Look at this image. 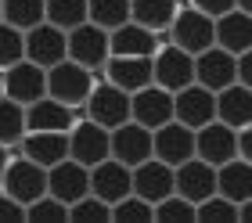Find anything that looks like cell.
<instances>
[{
  "instance_id": "obj_1",
  "label": "cell",
  "mask_w": 252,
  "mask_h": 223,
  "mask_svg": "<svg viewBox=\"0 0 252 223\" xmlns=\"http://www.w3.org/2000/svg\"><path fill=\"white\" fill-rule=\"evenodd\" d=\"M83 115L90 123L105 126V130H116L130 119V94L119 90L116 83H108L105 76H97V83L90 87L87 101H83Z\"/></svg>"
},
{
  "instance_id": "obj_2",
  "label": "cell",
  "mask_w": 252,
  "mask_h": 223,
  "mask_svg": "<svg viewBox=\"0 0 252 223\" xmlns=\"http://www.w3.org/2000/svg\"><path fill=\"white\" fill-rule=\"evenodd\" d=\"M166 36H169L173 47H180V51H188L194 58V54H202L205 47L216 43V18H209V15H202V11H194L191 4H184L173 15V22H169Z\"/></svg>"
},
{
  "instance_id": "obj_3",
  "label": "cell",
  "mask_w": 252,
  "mask_h": 223,
  "mask_svg": "<svg viewBox=\"0 0 252 223\" xmlns=\"http://www.w3.org/2000/svg\"><path fill=\"white\" fill-rule=\"evenodd\" d=\"M101 72H90V68L76 65L72 58H65V62L51 65L47 68V97L62 101V104H72V108H83L90 87L97 83Z\"/></svg>"
},
{
  "instance_id": "obj_4",
  "label": "cell",
  "mask_w": 252,
  "mask_h": 223,
  "mask_svg": "<svg viewBox=\"0 0 252 223\" xmlns=\"http://www.w3.org/2000/svg\"><path fill=\"white\" fill-rule=\"evenodd\" d=\"M0 191L11 194L22 205H29V202H36L40 194H47V169L36 166V162H29L26 155H15L4 166V173H0Z\"/></svg>"
},
{
  "instance_id": "obj_5",
  "label": "cell",
  "mask_w": 252,
  "mask_h": 223,
  "mask_svg": "<svg viewBox=\"0 0 252 223\" xmlns=\"http://www.w3.org/2000/svg\"><path fill=\"white\" fill-rule=\"evenodd\" d=\"M152 79L169 94L184 90L188 83H194V58L173 43H162L152 58Z\"/></svg>"
},
{
  "instance_id": "obj_6",
  "label": "cell",
  "mask_w": 252,
  "mask_h": 223,
  "mask_svg": "<svg viewBox=\"0 0 252 223\" xmlns=\"http://www.w3.org/2000/svg\"><path fill=\"white\" fill-rule=\"evenodd\" d=\"M194 83L205 90H223L238 83V54L223 51V47H205L202 54H194Z\"/></svg>"
},
{
  "instance_id": "obj_7",
  "label": "cell",
  "mask_w": 252,
  "mask_h": 223,
  "mask_svg": "<svg viewBox=\"0 0 252 223\" xmlns=\"http://www.w3.org/2000/svg\"><path fill=\"white\" fill-rule=\"evenodd\" d=\"M68 58V32L51 26V22H40V26L26 29V62L51 68Z\"/></svg>"
},
{
  "instance_id": "obj_8",
  "label": "cell",
  "mask_w": 252,
  "mask_h": 223,
  "mask_svg": "<svg viewBox=\"0 0 252 223\" xmlns=\"http://www.w3.org/2000/svg\"><path fill=\"white\" fill-rule=\"evenodd\" d=\"M108 155L123 162V166H141L144 159H152V130L133 119H126L123 126L108 130Z\"/></svg>"
},
{
  "instance_id": "obj_9",
  "label": "cell",
  "mask_w": 252,
  "mask_h": 223,
  "mask_svg": "<svg viewBox=\"0 0 252 223\" xmlns=\"http://www.w3.org/2000/svg\"><path fill=\"white\" fill-rule=\"evenodd\" d=\"M194 159L209 162V166H223V162L238 159V130H231L220 119L198 126L194 130Z\"/></svg>"
},
{
  "instance_id": "obj_10",
  "label": "cell",
  "mask_w": 252,
  "mask_h": 223,
  "mask_svg": "<svg viewBox=\"0 0 252 223\" xmlns=\"http://www.w3.org/2000/svg\"><path fill=\"white\" fill-rule=\"evenodd\" d=\"M68 58L76 65L90 68V72H101L108 62V32L94 26V22H83V26L68 29Z\"/></svg>"
},
{
  "instance_id": "obj_11",
  "label": "cell",
  "mask_w": 252,
  "mask_h": 223,
  "mask_svg": "<svg viewBox=\"0 0 252 223\" xmlns=\"http://www.w3.org/2000/svg\"><path fill=\"white\" fill-rule=\"evenodd\" d=\"M90 194L101 198V202H108V205L123 202L126 194H133V169L108 155L105 162L90 166Z\"/></svg>"
},
{
  "instance_id": "obj_12",
  "label": "cell",
  "mask_w": 252,
  "mask_h": 223,
  "mask_svg": "<svg viewBox=\"0 0 252 223\" xmlns=\"http://www.w3.org/2000/svg\"><path fill=\"white\" fill-rule=\"evenodd\" d=\"M162 43H169L166 32L144 29L137 22H126V26L108 32V54H123V58H155Z\"/></svg>"
},
{
  "instance_id": "obj_13",
  "label": "cell",
  "mask_w": 252,
  "mask_h": 223,
  "mask_svg": "<svg viewBox=\"0 0 252 223\" xmlns=\"http://www.w3.org/2000/svg\"><path fill=\"white\" fill-rule=\"evenodd\" d=\"M152 155L166 166H180V162L194 159V130H188L177 119L162 123L158 130H152Z\"/></svg>"
},
{
  "instance_id": "obj_14",
  "label": "cell",
  "mask_w": 252,
  "mask_h": 223,
  "mask_svg": "<svg viewBox=\"0 0 252 223\" xmlns=\"http://www.w3.org/2000/svg\"><path fill=\"white\" fill-rule=\"evenodd\" d=\"M173 194L188 198L191 205L205 202L209 194H216V166H209L202 159H188L180 166H173Z\"/></svg>"
},
{
  "instance_id": "obj_15",
  "label": "cell",
  "mask_w": 252,
  "mask_h": 223,
  "mask_svg": "<svg viewBox=\"0 0 252 223\" xmlns=\"http://www.w3.org/2000/svg\"><path fill=\"white\" fill-rule=\"evenodd\" d=\"M130 119L148 130H158L162 123L173 119V94L162 90L158 83L141 87L137 94H130Z\"/></svg>"
},
{
  "instance_id": "obj_16",
  "label": "cell",
  "mask_w": 252,
  "mask_h": 223,
  "mask_svg": "<svg viewBox=\"0 0 252 223\" xmlns=\"http://www.w3.org/2000/svg\"><path fill=\"white\" fill-rule=\"evenodd\" d=\"M68 159H76L79 166H97L108 159V130L90 119H76V126L68 130Z\"/></svg>"
},
{
  "instance_id": "obj_17",
  "label": "cell",
  "mask_w": 252,
  "mask_h": 223,
  "mask_svg": "<svg viewBox=\"0 0 252 223\" xmlns=\"http://www.w3.org/2000/svg\"><path fill=\"white\" fill-rule=\"evenodd\" d=\"M173 119L184 123L188 130H198V126L213 123L216 119V94L198 83H188L184 90L173 94Z\"/></svg>"
},
{
  "instance_id": "obj_18",
  "label": "cell",
  "mask_w": 252,
  "mask_h": 223,
  "mask_svg": "<svg viewBox=\"0 0 252 223\" xmlns=\"http://www.w3.org/2000/svg\"><path fill=\"white\" fill-rule=\"evenodd\" d=\"M47 94V68L32 65V62H15L11 68H4V97L18 101V104H32Z\"/></svg>"
},
{
  "instance_id": "obj_19",
  "label": "cell",
  "mask_w": 252,
  "mask_h": 223,
  "mask_svg": "<svg viewBox=\"0 0 252 223\" xmlns=\"http://www.w3.org/2000/svg\"><path fill=\"white\" fill-rule=\"evenodd\" d=\"M47 194H54L65 205L79 202L83 194H90V169L79 166L76 159H62L58 166L47 169Z\"/></svg>"
},
{
  "instance_id": "obj_20",
  "label": "cell",
  "mask_w": 252,
  "mask_h": 223,
  "mask_svg": "<svg viewBox=\"0 0 252 223\" xmlns=\"http://www.w3.org/2000/svg\"><path fill=\"white\" fill-rule=\"evenodd\" d=\"M76 112L72 104H62V101H54L43 94L40 101H32L26 104V133L29 130H51V133H68L76 126Z\"/></svg>"
},
{
  "instance_id": "obj_21",
  "label": "cell",
  "mask_w": 252,
  "mask_h": 223,
  "mask_svg": "<svg viewBox=\"0 0 252 223\" xmlns=\"http://www.w3.org/2000/svg\"><path fill=\"white\" fill-rule=\"evenodd\" d=\"M133 194L144 198V202H152V205L169 198L173 194V166L158 162L155 155L144 159L141 166H133Z\"/></svg>"
},
{
  "instance_id": "obj_22",
  "label": "cell",
  "mask_w": 252,
  "mask_h": 223,
  "mask_svg": "<svg viewBox=\"0 0 252 223\" xmlns=\"http://www.w3.org/2000/svg\"><path fill=\"white\" fill-rule=\"evenodd\" d=\"M101 76H105L108 83H116L119 90H126V94H137L141 87L155 83V79H152V58L108 54V62H105V68H101Z\"/></svg>"
},
{
  "instance_id": "obj_23",
  "label": "cell",
  "mask_w": 252,
  "mask_h": 223,
  "mask_svg": "<svg viewBox=\"0 0 252 223\" xmlns=\"http://www.w3.org/2000/svg\"><path fill=\"white\" fill-rule=\"evenodd\" d=\"M18 151L29 162L51 169L58 166L62 159H68V133H51V130H29L26 137L18 140Z\"/></svg>"
},
{
  "instance_id": "obj_24",
  "label": "cell",
  "mask_w": 252,
  "mask_h": 223,
  "mask_svg": "<svg viewBox=\"0 0 252 223\" xmlns=\"http://www.w3.org/2000/svg\"><path fill=\"white\" fill-rule=\"evenodd\" d=\"M216 119L227 123L231 130H242L252 123V90L242 83H231L216 90Z\"/></svg>"
},
{
  "instance_id": "obj_25",
  "label": "cell",
  "mask_w": 252,
  "mask_h": 223,
  "mask_svg": "<svg viewBox=\"0 0 252 223\" xmlns=\"http://www.w3.org/2000/svg\"><path fill=\"white\" fill-rule=\"evenodd\" d=\"M216 194H223L234 205H242L245 198H252V162L231 159L223 166H216Z\"/></svg>"
},
{
  "instance_id": "obj_26",
  "label": "cell",
  "mask_w": 252,
  "mask_h": 223,
  "mask_svg": "<svg viewBox=\"0 0 252 223\" xmlns=\"http://www.w3.org/2000/svg\"><path fill=\"white\" fill-rule=\"evenodd\" d=\"M216 47H223V51L231 54H242L252 47V15L245 11H227V15L216 18Z\"/></svg>"
},
{
  "instance_id": "obj_27",
  "label": "cell",
  "mask_w": 252,
  "mask_h": 223,
  "mask_svg": "<svg viewBox=\"0 0 252 223\" xmlns=\"http://www.w3.org/2000/svg\"><path fill=\"white\" fill-rule=\"evenodd\" d=\"M177 11H180V0H130V22L155 32H166Z\"/></svg>"
},
{
  "instance_id": "obj_28",
  "label": "cell",
  "mask_w": 252,
  "mask_h": 223,
  "mask_svg": "<svg viewBox=\"0 0 252 223\" xmlns=\"http://www.w3.org/2000/svg\"><path fill=\"white\" fill-rule=\"evenodd\" d=\"M87 22L101 26L105 32L130 22V0H87Z\"/></svg>"
},
{
  "instance_id": "obj_29",
  "label": "cell",
  "mask_w": 252,
  "mask_h": 223,
  "mask_svg": "<svg viewBox=\"0 0 252 223\" xmlns=\"http://www.w3.org/2000/svg\"><path fill=\"white\" fill-rule=\"evenodd\" d=\"M43 22L58 29H76L87 22V0H43Z\"/></svg>"
},
{
  "instance_id": "obj_30",
  "label": "cell",
  "mask_w": 252,
  "mask_h": 223,
  "mask_svg": "<svg viewBox=\"0 0 252 223\" xmlns=\"http://www.w3.org/2000/svg\"><path fill=\"white\" fill-rule=\"evenodd\" d=\"M26 137V104L0 97V144L18 148V140Z\"/></svg>"
},
{
  "instance_id": "obj_31",
  "label": "cell",
  "mask_w": 252,
  "mask_h": 223,
  "mask_svg": "<svg viewBox=\"0 0 252 223\" xmlns=\"http://www.w3.org/2000/svg\"><path fill=\"white\" fill-rule=\"evenodd\" d=\"M0 15L15 29H32L43 22V0H0Z\"/></svg>"
},
{
  "instance_id": "obj_32",
  "label": "cell",
  "mask_w": 252,
  "mask_h": 223,
  "mask_svg": "<svg viewBox=\"0 0 252 223\" xmlns=\"http://www.w3.org/2000/svg\"><path fill=\"white\" fill-rule=\"evenodd\" d=\"M112 223H155V205L137 194H126L112 205Z\"/></svg>"
},
{
  "instance_id": "obj_33",
  "label": "cell",
  "mask_w": 252,
  "mask_h": 223,
  "mask_svg": "<svg viewBox=\"0 0 252 223\" xmlns=\"http://www.w3.org/2000/svg\"><path fill=\"white\" fill-rule=\"evenodd\" d=\"M194 220L198 223H238V205L227 202L223 194H209L205 202L194 205Z\"/></svg>"
},
{
  "instance_id": "obj_34",
  "label": "cell",
  "mask_w": 252,
  "mask_h": 223,
  "mask_svg": "<svg viewBox=\"0 0 252 223\" xmlns=\"http://www.w3.org/2000/svg\"><path fill=\"white\" fill-rule=\"evenodd\" d=\"M26 220L29 223H68V205L58 202L54 194H40L36 202L26 205Z\"/></svg>"
},
{
  "instance_id": "obj_35",
  "label": "cell",
  "mask_w": 252,
  "mask_h": 223,
  "mask_svg": "<svg viewBox=\"0 0 252 223\" xmlns=\"http://www.w3.org/2000/svg\"><path fill=\"white\" fill-rule=\"evenodd\" d=\"M22 58H26V32L0 22V68H11Z\"/></svg>"
},
{
  "instance_id": "obj_36",
  "label": "cell",
  "mask_w": 252,
  "mask_h": 223,
  "mask_svg": "<svg viewBox=\"0 0 252 223\" xmlns=\"http://www.w3.org/2000/svg\"><path fill=\"white\" fill-rule=\"evenodd\" d=\"M68 220H72V223H83V220L108 223V220H112V205H108V202H101V198H94V194H83L79 202L68 205Z\"/></svg>"
},
{
  "instance_id": "obj_37",
  "label": "cell",
  "mask_w": 252,
  "mask_h": 223,
  "mask_svg": "<svg viewBox=\"0 0 252 223\" xmlns=\"http://www.w3.org/2000/svg\"><path fill=\"white\" fill-rule=\"evenodd\" d=\"M155 220L158 223H194V205L180 194H169L155 205Z\"/></svg>"
},
{
  "instance_id": "obj_38",
  "label": "cell",
  "mask_w": 252,
  "mask_h": 223,
  "mask_svg": "<svg viewBox=\"0 0 252 223\" xmlns=\"http://www.w3.org/2000/svg\"><path fill=\"white\" fill-rule=\"evenodd\" d=\"M188 4L194 11H202V15H209V18H220V15L238 7V0H188Z\"/></svg>"
},
{
  "instance_id": "obj_39",
  "label": "cell",
  "mask_w": 252,
  "mask_h": 223,
  "mask_svg": "<svg viewBox=\"0 0 252 223\" xmlns=\"http://www.w3.org/2000/svg\"><path fill=\"white\" fill-rule=\"evenodd\" d=\"M0 220H26V205L0 191Z\"/></svg>"
},
{
  "instance_id": "obj_40",
  "label": "cell",
  "mask_w": 252,
  "mask_h": 223,
  "mask_svg": "<svg viewBox=\"0 0 252 223\" xmlns=\"http://www.w3.org/2000/svg\"><path fill=\"white\" fill-rule=\"evenodd\" d=\"M238 83L252 90V47L238 54Z\"/></svg>"
},
{
  "instance_id": "obj_41",
  "label": "cell",
  "mask_w": 252,
  "mask_h": 223,
  "mask_svg": "<svg viewBox=\"0 0 252 223\" xmlns=\"http://www.w3.org/2000/svg\"><path fill=\"white\" fill-rule=\"evenodd\" d=\"M238 159L252 162V123H249V126H242V130H238Z\"/></svg>"
},
{
  "instance_id": "obj_42",
  "label": "cell",
  "mask_w": 252,
  "mask_h": 223,
  "mask_svg": "<svg viewBox=\"0 0 252 223\" xmlns=\"http://www.w3.org/2000/svg\"><path fill=\"white\" fill-rule=\"evenodd\" d=\"M238 223H252V198H245V202L238 205Z\"/></svg>"
},
{
  "instance_id": "obj_43",
  "label": "cell",
  "mask_w": 252,
  "mask_h": 223,
  "mask_svg": "<svg viewBox=\"0 0 252 223\" xmlns=\"http://www.w3.org/2000/svg\"><path fill=\"white\" fill-rule=\"evenodd\" d=\"M15 155H22L18 148H4V144H0V173H4V166H7V162L15 159Z\"/></svg>"
},
{
  "instance_id": "obj_44",
  "label": "cell",
  "mask_w": 252,
  "mask_h": 223,
  "mask_svg": "<svg viewBox=\"0 0 252 223\" xmlns=\"http://www.w3.org/2000/svg\"><path fill=\"white\" fill-rule=\"evenodd\" d=\"M238 11H245V15H252V0H238Z\"/></svg>"
},
{
  "instance_id": "obj_45",
  "label": "cell",
  "mask_w": 252,
  "mask_h": 223,
  "mask_svg": "<svg viewBox=\"0 0 252 223\" xmlns=\"http://www.w3.org/2000/svg\"><path fill=\"white\" fill-rule=\"evenodd\" d=\"M0 97H4V68H0Z\"/></svg>"
},
{
  "instance_id": "obj_46",
  "label": "cell",
  "mask_w": 252,
  "mask_h": 223,
  "mask_svg": "<svg viewBox=\"0 0 252 223\" xmlns=\"http://www.w3.org/2000/svg\"><path fill=\"white\" fill-rule=\"evenodd\" d=\"M0 22H4V15H0Z\"/></svg>"
}]
</instances>
